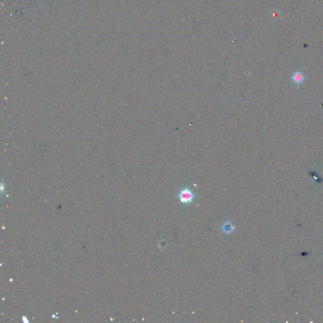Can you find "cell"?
Segmentation results:
<instances>
[{"instance_id":"obj_2","label":"cell","mask_w":323,"mask_h":323,"mask_svg":"<svg viewBox=\"0 0 323 323\" xmlns=\"http://www.w3.org/2000/svg\"><path fill=\"white\" fill-rule=\"evenodd\" d=\"M304 80V74L301 72L297 71V72H295L293 74V76H292V81H293V82L295 84H297V85L301 84L302 82H303Z\"/></svg>"},{"instance_id":"obj_3","label":"cell","mask_w":323,"mask_h":323,"mask_svg":"<svg viewBox=\"0 0 323 323\" xmlns=\"http://www.w3.org/2000/svg\"><path fill=\"white\" fill-rule=\"evenodd\" d=\"M222 229L225 233H230L234 230V226L230 223H226L223 225Z\"/></svg>"},{"instance_id":"obj_1","label":"cell","mask_w":323,"mask_h":323,"mask_svg":"<svg viewBox=\"0 0 323 323\" xmlns=\"http://www.w3.org/2000/svg\"><path fill=\"white\" fill-rule=\"evenodd\" d=\"M194 198L193 192L188 189H182L179 194V199L183 203H191Z\"/></svg>"}]
</instances>
